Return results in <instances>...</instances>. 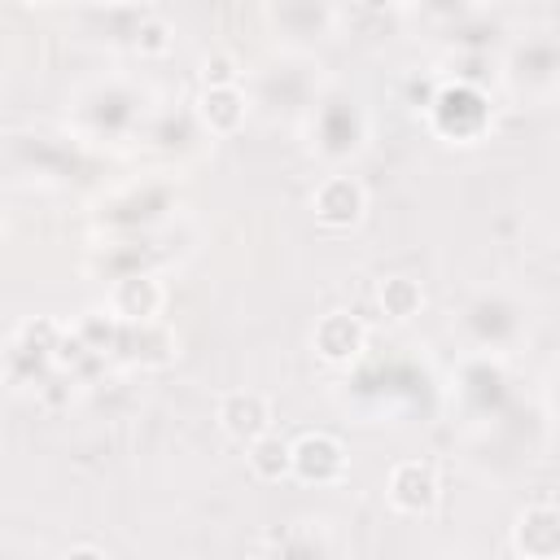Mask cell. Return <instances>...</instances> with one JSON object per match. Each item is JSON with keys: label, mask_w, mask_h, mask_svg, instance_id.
<instances>
[{"label": "cell", "mask_w": 560, "mask_h": 560, "mask_svg": "<svg viewBox=\"0 0 560 560\" xmlns=\"http://www.w3.org/2000/svg\"><path fill=\"white\" fill-rule=\"evenodd\" d=\"M438 499V481L424 464H398L389 472V503L398 512H429Z\"/></svg>", "instance_id": "cell-4"}, {"label": "cell", "mask_w": 560, "mask_h": 560, "mask_svg": "<svg viewBox=\"0 0 560 560\" xmlns=\"http://www.w3.org/2000/svg\"><path fill=\"white\" fill-rule=\"evenodd\" d=\"M516 547L529 556H556L560 551V512L534 508L516 521Z\"/></svg>", "instance_id": "cell-6"}, {"label": "cell", "mask_w": 560, "mask_h": 560, "mask_svg": "<svg viewBox=\"0 0 560 560\" xmlns=\"http://www.w3.org/2000/svg\"><path fill=\"white\" fill-rule=\"evenodd\" d=\"M315 214L328 228H350L363 214V188L350 175H332L315 188Z\"/></svg>", "instance_id": "cell-3"}, {"label": "cell", "mask_w": 560, "mask_h": 560, "mask_svg": "<svg viewBox=\"0 0 560 560\" xmlns=\"http://www.w3.org/2000/svg\"><path fill=\"white\" fill-rule=\"evenodd\" d=\"M158 306H162V289H158L153 280H144V276L122 280V284L114 289V311L127 315V319H153Z\"/></svg>", "instance_id": "cell-7"}, {"label": "cell", "mask_w": 560, "mask_h": 560, "mask_svg": "<svg viewBox=\"0 0 560 560\" xmlns=\"http://www.w3.org/2000/svg\"><path fill=\"white\" fill-rule=\"evenodd\" d=\"M201 105H206V122H214L219 131H232V127L241 122V96H236L232 83L210 88V92L201 96Z\"/></svg>", "instance_id": "cell-9"}, {"label": "cell", "mask_w": 560, "mask_h": 560, "mask_svg": "<svg viewBox=\"0 0 560 560\" xmlns=\"http://www.w3.org/2000/svg\"><path fill=\"white\" fill-rule=\"evenodd\" d=\"M219 424L236 438V442H254L267 433L271 424V411H267V398L262 394H249V389H236L219 402Z\"/></svg>", "instance_id": "cell-2"}, {"label": "cell", "mask_w": 560, "mask_h": 560, "mask_svg": "<svg viewBox=\"0 0 560 560\" xmlns=\"http://www.w3.org/2000/svg\"><path fill=\"white\" fill-rule=\"evenodd\" d=\"M249 468L262 481H280L284 472H293V446L280 442V438H271V433H262V438L249 442Z\"/></svg>", "instance_id": "cell-8"}, {"label": "cell", "mask_w": 560, "mask_h": 560, "mask_svg": "<svg viewBox=\"0 0 560 560\" xmlns=\"http://www.w3.org/2000/svg\"><path fill=\"white\" fill-rule=\"evenodd\" d=\"M381 306H385L394 319H407V315H416V306H420V289H416L411 280L394 276V280L381 284Z\"/></svg>", "instance_id": "cell-10"}, {"label": "cell", "mask_w": 560, "mask_h": 560, "mask_svg": "<svg viewBox=\"0 0 560 560\" xmlns=\"http://www.w3.org/2000/svg\"><path fill=\"white\" fill-rule=\"evenodd\" d=\"M315 350L332 363H346L363 350V324L350 319V315H328L319 328H315Z\"/></svg>", "instance_id": "cell-5"}, {"label": "cell", "mask_w": 560, "mask_h": 560, "mask_svg": "<svg viewBox=\"0 0 560 560\" xmlns=\"http://www.w3.org/2000/svg\"><path fill=\"white\" fill-rule=\"evenodd\" d=\"M293 472L302 481H337L346 472V455H341V442L328 438V433H306L298 446H293Z\"/></svg>", "instance_id": "cell-1"}]
</instances>
